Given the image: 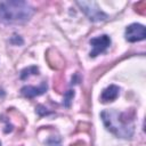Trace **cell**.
<instances>
[{
  "instance_id": "cell-6",
  "label": "cell",
  "mask_w": 146,
  "mask_h": 146,
  "mask_svg": "<svg viewBox=\"0 0 146 146\" xmlns=\"http://www.w3.org/2000/svg\"><path fill=\"white\" fill-rule=\"evenodd\" d=\"M48 89V84L46 81H42L41 84L36 88V87H32V86H24L22 89H21V94L24 96V97H27V98H33V97H36V96H41L43 95Z\"/></svg>"
},
{
  "instance_id": "cell-1",
  "label": "cell",
  "mask_w": 146,
  "mask_h": 146,
  "mask_svg": "<svg viewBox=\"0 0 146 146\" xmlns=\"http://www.w3.org/2000/svg\"><path fill=\"white\" fill-rule=\"evenodd\" d=\"M34 13L33 7L19 0L0 2V23L5 25H21L27 23Z\"/></svg>"
},
{
  "instance_id": "cell-4",
  "label": "cell",
  "mask_w": 146,
  "mask_h": 146,
  "mask_svg": "<svg viewBox=\"0 0 146 146\" xmlns=\"http://www.w3.org/2000/svg\"><path fill=\"white\" fill-rule=\"evenodd\" d=\"M90 46L92 47V50L90 51V57H96L100 54H103L110 46H111V38L107 34H102L96 38H92L89 41Z\"/></svg>"
},
{
  "instance_id": "cell-3",
  "label": "cell",
  "mask_w": 146,
  "mask_h": 146,
  "mask_svg": "<svg viewBox=\"0 0 146 146\" xmlns=\"http://www.w3.org/2000/svg\"><path fill=\"white\" fill-rule=\"evenodd\" d=\"M76 5L91 22H102L107 18V15L99 8L97 2L95 1H78Z\"/></svg>"
},
{
  "instance_id": "cell-10",
  "label": "cell",
  "mask_w": 146,
  "mask_h": 146,
  "mask_svg": "<svg viewBox=\"0 0 146 146\" xmlns=\"http://www.w3.org/2000/svg\"><path fill=\"white\" fill-rule=\"evenodd\" d=\"M48 146H62V140L58 136H51L44 141Z\"/></svg>"
},
{
  "instance_id": "cell-7",
  "label": "cell",
  "mask_w": 146,
  "mask_h": 146,
  "mask_svg": "<svg viewBox=\"0 0 146 146\" xmlns=\"http://www.w3.org/2000/svg\"><path fill=\"white\" fill-rule=\"evenodd\" d=\"M119 91L120 88L115 84H111L107 88H105L100 95V100L103 103H108V102H113L119 96Z\"/></svg>"
},
{
  "instance_id": "cell-2",
  "label": "cell",
  "mask_w": 146,
  "mask_h": 146,
  "mask_svg": "<svg viewBox=\"0 0 146 146\" xmlns=\"http://www.w3.org/2000/svg\"><path fill=\"white\" fill-rule=\"evenodd\" d=\"M102 121L105 128L116 137L130 139L135 131L133 119L128 113H122L116 110H105L100 113Z\"/></svg>"
},
{
  "instance_id": "cell-12",
  "label": "cell",
  "mask_w": 146,
  "mask_h": 146,
  "mask_svg": "<svg viewBox=\"0 0 146 146\" xmlns=\"http://www.w3.org/2000/svg\"><path fill=\"white\" fill-rule=\"evenodd\" d=\"M35 112H36L40 116H43V115H48V114H50V112H49V111H47V108H44L42 105H38V106H36V108H35Z\"/></svg>"
},
{
  "instance_id": "cell-5",
  "label": "cell",
  "mask_w": 146,
  "mask_h": 146,
  "mask_svg": "<svg viewBox=\"0 0 146 146\" xmlns=\"http://www.w3.org/2000/svg\"><path fill=\"white\" fill-rule=\"evenodd\" d=\"M146 36L145 26L138 23L130 24L125 29V40L128 42H137L144 40Z\"/></svg>"
},
{
  "instance_id": "cell-9",
  "label": "cell",
  "mask_w": 146,
  "mask_h": 146,
  "mask_svg": "<svg viewBox=\"0 0 146 146\" xmlns=\"http://www.w3.org/2000/svg\"><path fill=\"white\" fill-rule=\"evenodd\" d=\"M74 95H75V92H74V90H72V89L67 90V91L64 94V100H63V104H64L65 107H70V106H71V103H72V100H73Z\"/></svg>"
},
{
  "instance_id": "cell-13",
  "label": "cell",
  "mask_w": 146,
  "mask_h": 146,
  "mask_svg": "<svg viewBox=\"0 0 146 146\" xmlns=\"http://www.w3.org/2000/svg\"><path fill=\"white\" fill-rule=\"evenodd\" d=\"M0 146H1V141H0Z\"/></svg>"
},
{
  "instance_id": "cell-11",
  "label": "cell",
  "mask_w": 146,
  "mask_h": 146,
  "mask_svg": "<svg viewBox=\"0 0 146 146\" xmlns=\"http://www.w3.org/2000/svg\"><path fill=\"white\" fill-rule=\"evenodd\" d=\"M10 42H11L13 44H15V46H21V44H23V39H22L19 35L14 34V35L11 36V39H10Z\"/></svg>"
},
{
  "instance_id": "cell-8",
  "label": "cell",
  "mask_w": 146,
  "mask_h": 146,
  "mask_svg": "<svg viewBox=\"0 0 146 146\" xmlns=\"http://www.w3.org/2000/svg\"><path fill=\"white\" fill-rule=\"evenodd\" d=\"M39 74V68L36 66H29L26 68H24L22 72H21V79L22 80H25L27 79L29 76L31 75H36Z\"/></svg>"
}]
</instances>
